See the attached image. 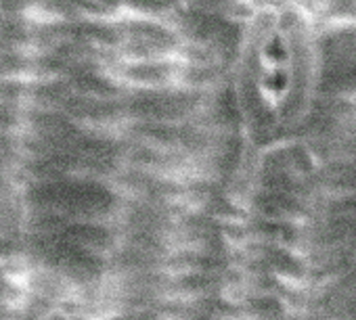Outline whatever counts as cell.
<instances>
[{"label":"cell","mask_w":356,"mask_h":320,"mask_svg":"<svg viewBox=\"0 0 356 320\" xmlns=\"http://www.w3.org/2000/svg\"><path fill=\"white\" fill-rule=\"evenodd\" d=\"M321 82V38L312 15L293 0L258 5L241 30L233 99L254 144L296 136L308 121Z\"/></svg>","instance_id":"cell-1"}]
</instances>
